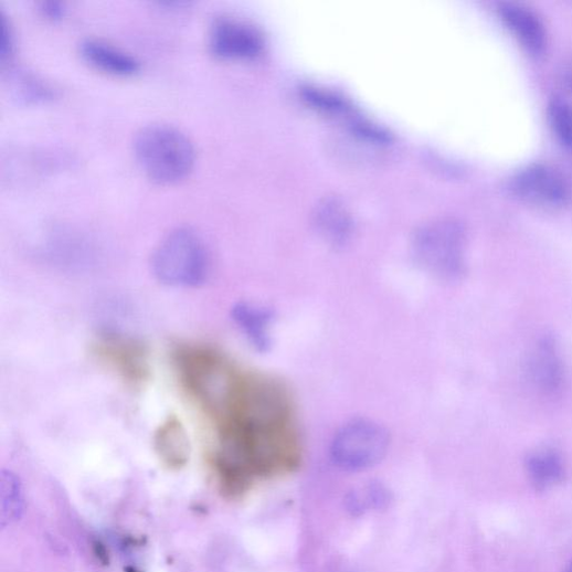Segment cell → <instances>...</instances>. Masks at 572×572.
<instances>
[{
    "label": "cell",
    "mask_w": 572,
    "mask_h": 572,
    "mask_svg": "<svg viewBox=\"0 0 572 572\" xmlns=\"http://www.w3.org/2000/svg\"><path fill=\"white\" fill-rule=\"evenodd\" d=\"M390 502V491L379 483H370L363 489L348 496L347 507L352 515H362L369 510L385 509Z\"/></svg>",
    "instance_id": "cell-16"
},
{
    "label": "cell",
    "mask_w": 572,
    "mask_h": 572,
    "mask_svg": "<svg viewBox=\"0 0 572 572\" xmlns=\"http://www.w3.org/2000/svg\"><path fill=\"white\" fill-rule=\"evenodd\" d=\"M389 431L374 421L352 420L335 435L330 454L333 463L347 472H359L377 465L390 448Z\"/></svg>",
    "instance_id": "cell-5"
},
{
    "label": "cell",
    "mask_w": 572,
    "mask_h": 572,
    "mask_svg": "<svg viewBox=\"0 0 572 572\" xmlns=\"http://www.w3.org/2000/svg\"><path fill=\"white\" fill-rule=\"evenodd\" d=\"M133 150L142 172L161 184L182 180L197 162L192 139L177 127L163 123L141 127L134 137Z\"/></svg>",
    "instance_id": "cell-2"
},
{
    "label": "cell",
    "mask_w": 572,
    "mask_h": 572,
    "mask_svg": "<svg viewBox=\"0 0 572 572\" xmlns=\"http://www.w3.org/2000/svg\"><path fill=\"white\" fill-rule=\"evenodd\" d=\"M416 262L435 278L457 282L466 273V233L454 221L434 223L417 233L414 240Z\"/></svg>",
    "instance_id": "cell-4"
},
{
    "label": "cell",
    "mask_w": 572,
    "mask_h": 572,
    "mask_svg": "<svg viewBox=\"0 0 572 572\" xmlns=\"http://www.w3.org/2000/svg\"><path fill=\"white\" fill-rule=\"evenodd\" d=\"M209 45L216 56L223 59H252L262 50L261 36L252 27L227 18L213 23Z\"/></svg>",
    "instance_id": "cell-9"
},
{
    "label": "cell",
    "mask_w": 572,
    "mask_h": 572,
    "mask_svg": "<svg viewBox=\"0 0 572 572\" xmlns=\"http://www.w3.org/2000/svg\"><path fill=\"white\" fill-rule=\"evenodd\" d=\"M43 11L50 18H60L64 10L61 3L49 2L43 4Z\"/></svg>",
    "instance_id": "cell-19"
},
{
    "label": "cell",
    "mask_w": 572,
    "mask_h": 572,
    "mask_svg": "<svg viewBox=\"0 0 572 572\" xmlns=\"http://www.w3.org/2000/svg\"><path fill=\"white\" fill-rule=\"evenodd\" d=\"M24 492L18 475L11 470L0 474V525L2 528L12 526L22 518L24 512Z\"/></svg>",
    "instance_id": "cell-15"
},
{
    "label": "cell",
    "mask_w": 572,
    "mask_h": 572,
    "mask_svg": "<svg viewBox=\"0 0 572 572\" xmlns=\"http://www.w3.org/2000/svg\"><path fill=\"white\" fill-rule=\"evenodd\" d=\"M532 385L545 396L558 395L564 386L565 369L559 345L551 335L542 336L528 358Z\"/></svg>",
    "instance_id": "cell-8"
},
{
    "label": "cell",
    "mask_w": 572,
    "mask_h": 572,
    "mask_svg": "<svg viewBox=\"0 0 572 572\" xmlns=\"http://www.w3.org/2000/svg\"><path fill=\"white\" fill-rule=\"evenodd\" d=\"M2 32H0V56L4 60L12 53V34L6 18L2 17Z\"/></svg>",
    "instance_id": "cell-18"
},
{
    "label": "cell",
    "mask_w": 572,
    "mask_h": 572,
    "mask_svg": "<svg viewBox=\"0 0 572 572\" xmlns=\"http://www.w3.org/2000/svg\"><path fill=\"white\" fill-rule=\"evenodd\" d=\"M526 470L531 485L545 491L561 485L566 476V466L561 454L553 448H542L526 458Z\"/></svg>",
    "instance_id": "cell-14"
},
{
    "label": "cell",
    "mask_w": 572,
    "mask_h": 572,
    "mask_svg": "<svg viewBox=\"0 0 572 572\" xmlns=\"http://www.w3.org/2000/svg\"><path fill=\"white\" fill-rule=\"evenodd\" d=\"M231 316L254 349L266 352L271 348L274 313L269 308L242 301L232 308Z\"/></svg>",
    "instance_id": "cell-12"
},
{
    "label": "cell",
    "mask_w": 572,
    "mask_h": 572,
    "mask_svg": "<svg viewBox=\"0 0 572 572\" xmlns=\"http://www.w3.org/2000/svg\"><path fill=\"white\" fill-rule=\"evenodd\" d=\"M80 53L92 66L116 75H133L141 68L135 55L103 40H83Z\"/></svg>",
    "instance_id": "cell-11"
},
{
    "label": "cell",
    "mask_w": 572,
    "mask_h": 572,
    "mask_svg": "<svg viewBox=\"0 0 572 572\" xmlns=\"http://www.w3.org/2000/svg\"><path fill=\"white\" fill-rule=\"evenodd\" d=\"M564 572H572V561L571 563L566 566L565 571Z\"/></svg>",
    "instance_id": "cell-20"
},
{
    "label": "cell",
    "mask_w": 572,
    "mask_h": 572,
    "mask_svg": "<svg viewBox=\"0 0 572 572\" xmlns=\"http://www.w3.org/2000/svg\"><path fill=\"white\" fill-rule=\"evenodd\" d=\"M91 353L131 390L145 388L151 377L150 353L139 339L117 331H104L91 343Z\"/></svg>",
    "instance_id": "cell-6"
},
{
    "label": "cell",
    "mask_w": 572,
    "mask_h": 572,
    "mask_svg": "<svg viewBox=\"0 0 572 572\" xmlns=\"http://www.w3.org/2000/svg\"><path fill=\"white\" fill-rule=\"evenodd\" d=\"M509 188L521 202L547 210L565 206L570 197L563 174L544 163H533L519 170L510 179Z\"/></svg>",
    "instance_id": "cell-7"
},
{
    "label": "cell",
    "mask_w": 572,
    "mask_h": 572,
    "mask_svg": "<svg viewBox=\"0 0 572 572\" xmlns=\"http://www.w3.org/2000/svg\"><path fill=\"white\" fill-rule=\"evenodd\" d=\"M155 276L177 288H197L208 280L210 255L202 236L192 227L171 230L155 248Z\"/></svg>",
    "instance_id": "cell-3"
},
{
    "label": "cell",
    "mask_w": 572,
    "mask_h": 572,
    "mask_svg": "<svg viewBox=\"0 0 572 572\" xmlns=\"http://www.w3.org/2000/svg\"><path fill=\"white\" fill-rule=\"evenodd\" d=\"M499 17L522 49L534 59L543 56L548 45L547 31L541 20L529 9L516 3H502Z\"/></svg>",
    "instance_id": "cell-10"
},
{
    "label": "cell",
    "mask_w": 572,
    "mask_h": 572,
    "mask_svg": "<svg viewBox=\"0 0 572 572\" xmlns=\"http://www.w3.org/2000/svg\"><path fill=\"white\" fill-rule=\"evenodd\" d=\"M548 119L561 146L572 150V107L566 102L554 98L548 105Z\"/></svg>",
    "instance_id": "cell-17"
},
{
    "label": "cell",
    "mask_w": 572,
    "mask_h": 572,
    "mask_svg": "<svg viewBox=\"0 0 572 572\" xmlns=\"http://www.w3.org/2000/svg\"><path fill=\"white\" fill-rule=\"evenodd\" d=\"M153 447L160 460L169 468H180L188 462L189 437L178 417L169 416L157 427Z\"/></svg>",
    "instance_id": "cell-13"
},
{
    "label": "cell",
    "mask_w": 572,
    "mask_h": 572,
    "mask_svg": "<svg viewBox=\"0 0 572 572\" xmlns=\"http://www.w3.org/2000/svg\"><path fill=\"white\" fill-rule=\"evenodd\" d=\"M206 416L215 426L210 464L223 492L239 496L259 478L297 468L301 443L292 395L280 381L239 368Z\"/></svg>",
    "instance_id": "cell-1"
}]
</instances>
